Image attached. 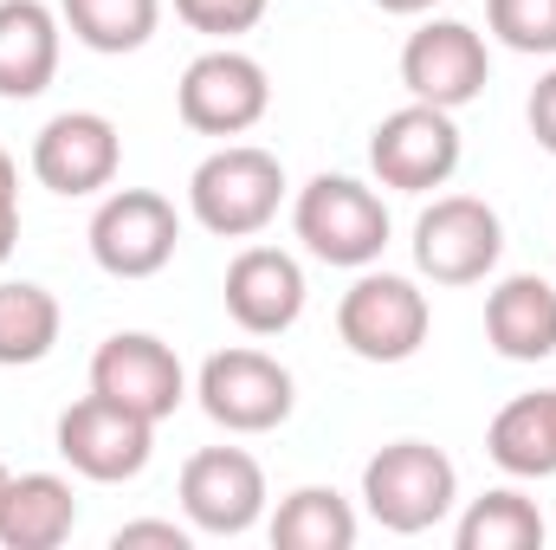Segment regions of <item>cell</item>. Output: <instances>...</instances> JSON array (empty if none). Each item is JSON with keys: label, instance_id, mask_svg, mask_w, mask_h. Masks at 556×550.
<instances>
[{"label": "cell", "instance_id": "obj_7", "mask_svg": "<svg viewBox=\"0 0 556 550\" xmlns=\"http://www.w3.org/2000/svg\"><path fill=\"white\" fill-rule=\"evenodd\" d=\"M459 155H466V142H459L453 111L420 104V98H408L402 111H389V117L369 130V168H376V182L395 188V195L446 188L453 168H459Z\"/></svg>", "mask_w": 556, "mask_h": 550}, {"label": "cell", "instance_id": "obj_23", "mask_svg": "<svg viewBox=\"0 0 556 550\" xmlns=\"http://www.w3.org/2000/svg\"><path fill=\"white\" fill-rule=\"evenodd\" d=\"M544 532H551V525H544L538 499H525L518 486H498V492H485V499H472V505L459 512L453 545L459 550H538Z\"/></svg>", "mask_w": 556, "mask_h": 550}, {"label": "cell", "instance_id": "obj_29", "mask_svg": "<svg viewBox=\"0 0 556 550\" xmlns=\"http://www.w3.org/2000/svg\"><path fill=\"white\" fill-rule=\"evenodd\" d=\"M382 13H402V20H415V13H433L440 0H376Z\"/></svg>", "mask_w": 556, "mask_h": 550}, {"label": "cell", "instance_id": "obj_2", "mask_svg": "<svg viewBox=\"0 0 556 550\" xmlns=\"http://www.w3.org/2000/svg\"><path fill=\"white\" fill-rule=\"evenodd\" d=\"M291 227H298L311 260L350 266V273L376 266L382 247H389V208L356 175H311L298 188V201H291Z\"/></svg>", "mask_w": 556, "mask_h": 550}, {"label": "cell", "instance_id": "obj_24", "mask_svg": "<svg viewBox=\"0 0 556 550\" xmlns=\"http://www.w3.org/2000/svg\"><path fill=\"white\" fill-rule=\"evenodd\" d=\"M485 26L525 59H556V0H485Z\"/></svg>", "mask_w": 556, "mask_h": 550}, {"label": "cell", "instance_id": "obj_26", "mask_svg": "<svg viewBox=\"0 0 556 550\" xmlns=\"http://www.w3.org/2000/svg\"><path fill=\"white\" fill-rule=\"evenodd\" d=\"M137 545L188 550L194 545V525H175V518H137V525H117V532H111V550H137Z\"/></svg>", "mask_w": 556, "mask_h": 550}, {"label": "cell", "instance_id": "obj_14", "mask_svg": "<svg viewBox=\"0 0 556 550\" xmlns=\"http://www.w3.org/2000/svg\"><path fill=\"white\" fill-rule=\"evenodd\" d=\"M91 389L111 396V402H124V409L149 414V421L162 427L168 414L188 402V370H181V357H175L162 337H149V330H117V337H104L98 357H91Z\"/></svg>", "mask_w": 556, "mask_h": 550}, {"label": "cell", "instance_id": "obj_6", "mask_svg": "<svg viewBox=\"0 0 556 550\" xmlns=\"http://www.w3.org/2000/svg\"><path fill=\"white\" fill-rule=\"evenodd\" d=\"M175 111L194 137H247L253 124H266L273 111V78L253 52L240 46H214L201 59H188L181 85H175Z\"/></svg>", "mask_w": 556, "mask_h": 550}, {"label": "cell", "instance_id": "obj_10", "mask_svg": "<svg viewBox=\"0 0 556 550\" xmlns=\"http://www.w3.org/2000/svg\"><path fill=\"white\" fill-rule=\"evenodd\" d=\"M181 247V214L155 188H111L91 214V260L111 278H155Z\"/></svg>", "mask_w": 556, "mask_h": 550}, {"label": "cell", "instance_id": "obj_13", "mask_svg": "<svg viewBox=\"0 0 556 550\" xmlns=\"http://www.w3.org/2000/svg\"><path fill=\"white\" fill-rule=\"evenodd\" d=\"M124 168V137L104 111H59L39 137H33V182L78 201V195H104Z\"/></svg>", "mask_w": 556, "mask_h": 550}, {"label": "cell", "instance_id": "obj_19", "mask_svg": "<svg viewBox=\"0 0 556 550\" xmlns=\"http://www.w3.org/2000/svg\"><path fill=\"white\" fill-rule=\"evenodd\" d=\"M485 453L511 479H556V389L505 402L485 427Z\"/></svg>", "mask_w": 556, "mask_h": 550}, {"label": "cell", "instance_id": "obj_12", "mask_svg": "<svg viewBox=\"0 0 556 550\" xmlns=\"http://www.w3.org/2000/svg\"><path fill=\"white\" fill-rule=\"evenodd\" d=\"M402 85H408V98H420V104L466 111L492 85L485 33H472L466 20H427V26H415L408 46H402Z\"/></svg>", "mask_w": 556, "mask_h": 550}, {"label": "cell", "instance_id": "obj_11", "mask_svg": "<svg viewBox=\"0 0 556 550\" xmlns=\"http://www.w3.org/2000/svg\"><path fill=\"white\" fill-rule=\"evenodd\" d=\"M181 512L201 538H240L266 518V466L247 447H201L181 466Z\"/></svg>", "mask_w": 556, "mask_h": 550}, {"label": "cell", "instance_id": "obj_5", "mask_svg": "<svg viewBox=\"0 0 556 550\" xmlns=\"http://www.w3.org/2000/svg\"><path fill=\"white\" fill-rule=\"evenodd\" d=\"M194 396H201V414L227 434H273L291 421L298 409V383L291 370L253 350V343H233V350H214L194 376Z\"/></svg>", "mask_w": 556, "mask_h": 550}, {"label": "cell", "instance_id": "obj_27", "mask_svg": "<svg viewBox=\"0 0 556 550\" xmlns=\"http://www.w3.org/2000/svg\"><path fill=\"white\" fill-rule=\"evenodd\" d=\"M13 240H20V162L0 149V266L13 260Z\"/></svg>", "mask_w": 556, "mask_h": 550}, {"label": "cell", "instance_id": "obj_20", "mask_svg": "<svg viewBox=\"0 0 556 550\" xmlns=\"http://www.w3.org/2000/svg\"><path fill=\"white\" fill-rule=\"evenodd\" d=\"M65 330V311L33 278H0V370H33L52 357Z\"/></svg>", "mask_w": 556, "mask_h": 550}, {"label": "cell", "instance_id": "obj_3", "mask_svg": "<svg viewBox=\"0 0 556 550\" xmlns=\"http://www.w3.org/2000/svg\"><path fill=\"white\" fill-rule=\"evenodd\" d=\"M459 499V466L433 447V440H389L382 453H369L363 466V505L382 532L420 538L433 532Z\"/></svg>", "mask_w": 556, "mask_h": 550}, {"label": "cell", "instance_id": "obj_22", "mask_svg": "<svg viewBox=\"0 0 556 550\" xmlns=\"http://www.w3.org/2000/svg\"><path fill=\"white\" fill-rule=\"evenodd\" d=\"M59 20L78 46L104 52V59H124L142 52L162 26V0H59Z\"/></svg>", "mask_w": 556, "mask_h": 550}, {"label": "cell", "instance_id": "obj_21", "mask_svg": "<svg viewBox=\"0 0 556 550\" xmlns=\"http://www.w3.org/2000/svg\"><path fill=\"white\" fill-rule=\"evenodd\" d=\"M266 532H273L278 550H350L363 525H356V505L337 486H298V492L278 499Z\"/></svg>", "mask_w": 556, "mask_h": 550}, {"label": "cell", "instance_id": "obj_1", "mask_svg": "<svg viewBox=\"0 0 556 550\" xmlns=\"http://www.w3.org/2000/svg\"><path fill=\"white\" fill-rule=\"evenodd\" d=\"M285 201V162L260 142H220L188 175V214L220 240H253L278 221Z\"/></svg>", "mask_w": 556, "mask_h": 550}, {"label": "cell", "instance_id": "obj_8", "mask_svg": "<svg viewBox=\"0 0 556 550\" xmlns=\"http://www.w3.org/2000/svg\"><path fill=\"white\" fill-rule=\"evenodd\" d=\"M505 253V221L479 195H440L415 221V266L433 285H479Z\"/></svg>", "mask_w": 556, "mask_h": 550}, {"label": "cell", "instance_id": "obj_4", "mask_svg": "<svg viewBox=\"0 0 556 550\" xmlns=\"http://www.w3.org/2000/svg\"><path fill=\"white\" fill-rule=\"evenodd\" d=\"M427 330H433V304H427V291L415 278L402 273L363 266L356 285L337 298V337L363 363H408V357H420Z\"/></svg>", "mask_w": 556, "mask_h": 550}, {"label": "cell", "instance_id": "obj_17", "mask_svg": "<svg viewBox=\"0 0 556 550\" xmlns=\"http://www.w3.org/2000/svg\"><path fill=\"white\" fill-rule=\"evenodd\" d=\"M65 20L46 0H0V98L26 104L59 78Z\"/></svg>", "mask_w": 556, "mask_h": 550}, {"label": "cell", "instance_id": "obj_30", "mask_svg": "<svg viewBox=\"0 0 556 550\" xmlns=\"http://www.w3.org/2000/svg\"><path fill=\"white\" fill-rule=\"evenodd\" d=\"M7 479H13V473H7V460H0V492H7Z\"/></svg>", "mask_w": 556, "mask_h": 550}, {"label": "cell", "instance_id": "obj_9", "mask_svg": "<svg viewBox=\"0 0 556 550\" xmlns=\"http://www.w3.org/2000/svg\"><path fill=\"white\" fill-rule=\"evenodd\" d=\"M155 453V421L111 396H85L59 414V460L78 473V479H98V486H124L137 479Z\"/></svg>", "mask_w": 556, "mask_h": 550}, {"label": "cell", "instance_id": "obj_28", "mask_svg": "<svg viewBox=\"0 0 556 550\" xmlns=\"http://www.w3.org/2000/svg\"><path fill=\"white\" fill-rule=\"evenodd\" d=\"M525 117H531V137H538V149H551V155H556V65L538 78V85H531Z\"/></svg>", "mask_w": 556, "mask_h": 550}, {"label": "cell", "instance_id": "obj_25", "mask_svg": "<svg viewBox=\"0 0 556 550\" xmlns=\"http://www.w3.org/2000/svg\"><path fill=\"white\" fill-rule=\"evenodd\" d=\"M266 7L273 0H175V13L194 26V33H207V39H240V33H253L260 20H266Z\"/></svg>", "mask_w": 556, "mask_h": 550}, {"label": "cell", "instance_id": "obj_15", "mask_svg": "<svg viewBox=\"0 0 556 550\" xmlns=\"http://www.w3.org/2000/svg\"><path fill=\"white\" fill-rule=\"evenodd\" d=\"M220 298H227V317L247 337H278L304 317V266L285 247H240Z\"/></svg>", "mask_w": 556, "mask_h": 550}, {"label": "cell", "instance_id": "obj_18", "mask_svg": "<svg viewBox=\"0 0 556 550\" xmlns=\"http://www.w3.org/2000/svg\"><path fill=\"white\" fill-rule=\"evenodd\" d=\"M78 532V492L59 473H13L0 492V545L7 550H59Z\"/></svg>", "mask_w": 556, "mask_h": 550}, {"label": "cell", "instance_id": "obj_16", "mask_svg": "<svg viewBox=\"0 0 556 550\" xmlns=\"http://www.w3.org/2000/svg\"><path fill=\"white\" fill-rule=\"evenodd\" d=\"M485 343L505 363L556 357V285L538 273H511L485 291Z\"/></svg>", "mask_w": 556, "mask_h": 550}]
</instances>
